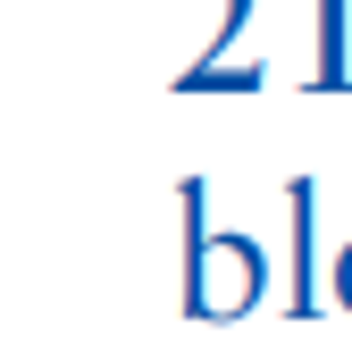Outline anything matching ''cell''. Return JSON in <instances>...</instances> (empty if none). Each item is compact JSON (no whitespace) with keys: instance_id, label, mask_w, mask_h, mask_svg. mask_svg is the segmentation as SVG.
I'll use <instances>...</instances> for the list:
<instances>
[{"instance_id":"4","label":"cell","mask_w":352,"mask_h":361,"mask_svg":"<svg viewBox=\"0 0 352 361\" xmlns=\"http://www.w3.org/2000/svg\"><path fill=\"white\" fill-rule=\"evenodd\" d=\"M184 8H201V59H193V68H227V42L244 34L252 0H184Z\"/></svg>"},{"instance_id":"3","label":"cell","mask_w":352,"mask_h":361,"mask_svg":"<svg viewBox=\"0 0 352 361\" xmlns=\"http://www.w3.org/2000/svg\"><path fill=\"white\" fill-rule=\"evenodd\" d=\"M310 17H319V42H310V68H302V92H352V0H310Z\"/></svg>"},{"instance_id":"2","label":"cell","mask_w":352,"mask_h":361,"mask_svg":"<svg viewBox=\"0 0 352 361\" xmlns=\"http://www.w3.org/2000/svg\"><path fill=\"white\" fill-rule=\"evenodd\" d=\"M285 319H319V177H285Z\"/></svg>"},{"instance_id":"1","label":"cell","mask_w":352,"mask_h":361,"mask_svg":"<svg viewBox=\"0 0 352 361\" xmlns=\"http://www.w3.org/2000/svg\"><path fill=\"white\" fill-rule=\"evenodd\" d=\"M176 219H184V261H176V302H184V319H201V328L244 319V311L260 302V286H268L260 244L201 219V177L176 185Z\"/></svg>"},{"instance_id":"5","label":"cell","mask_w":352,"mask_h":361,"mask_svg":"<svg viewBox=\"0 0 352 361\" xmlns=\"http://www.w3.org/2000/svg\"><path fill=\"white\" fill-rule=\"evenodd\" d=\"M268 68L260 59H227V68H176V92H260Z\"/></svg>"},{"instance_id":"6","label":"cell","mask_w":352,"mask_h":361,"mask_svg":"<svg viewBox=\"0 0 352 361\" xmlns=\"http://www.w3.org/2000/svg\"><path fill=\"white\" fill-rule=\"evenodd\" d=\"M327 286H336V302H344V311H352V244H344V252H336V269H327Z\"/></svg>"}]
</instances>
